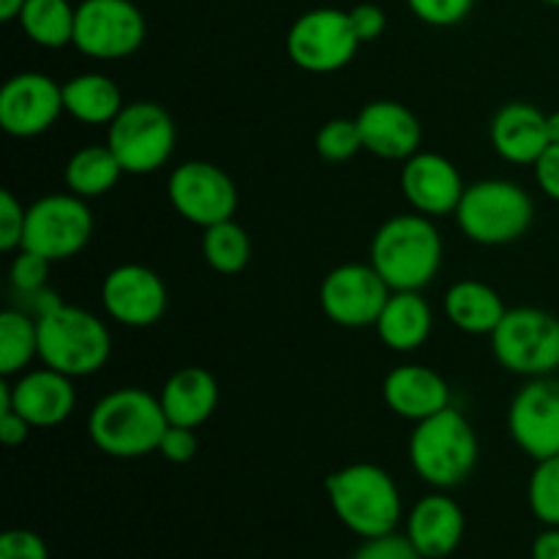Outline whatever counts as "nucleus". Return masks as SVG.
I'll return each instance as SVG.
<instances>
[{"instance_id": "26", "label": "nucleus", "mask_w": 559, "mask_h": 559, "mask_svg": "<svg viewBox=\"0 0 559 559\" xmlns=\"http://www.w3.org/2000/svg\"><path fill=\"white\" fill-rule=\"evenodd\" d=\"M123 107L126 102L118 82L102 71H85L63 85V109L76 123L109 126Z\"/></svg>"}, {"instance_id": "16", "label": "nucleus", "mask_w": 559, "mask_h": 559, "mask_svg": "<svg viewBox=\"0 0 559 559\" xmlns=\"http://www.w3.org/2000/svg\"><path fill=\"white\" fill-rule=\"evenodd\" d=\"M508 431L535 462L559 456V380L533 377L508 407Z\"/></svg>"}, {"instance_id": "43", "label": "nucleus", "mask_w": 559, "mask_h": 559, "mask_svg": "<svg viewBox=\"0 0 559 559\" xmlns=\"http://www.w3.org/2000/svg\"><path fill=\"white\" fill-rule=\"evenodd\" d=\"M25 3H27V0H0V20H3V22L20 20Z\"/></svg>"}, {"instance_id": "45", "label": "nucleus", "mask_w": 559, "mask_h": 559, "mask_svg": "<svg viewBox=\"0 0 559 559\" xmlns=\"http://www.w3.org/2000/svg\"><path fill=\"white\" fill-rule=\"evenodd\" d=\"M544 3H549V5H557V9H559V0H544Z\"/></svg>"}, {"instance_id": "35", "label": "nucleus", "mask_w": 559, "mask_h": 559, "mask_svg": "<svg viewBox=\"0 0 559 559\" xmlns=\"http://www.w3.org/2000/svg\"><path fill=\"white\" fill-rule=\"evenodd\" d=\"M25 218L27 207L14 197V191H0V249L20 251L22 238H25Z\"/></svg>"}, {"instance_id": "33", "label": "nucleus", "mask_w": 559, "mask_h": 559, "mask_svg": "<svg viewBox=\"0 0 559 559\" xmlns=\"http://www.w3.org/2000/svg\"><path fill=\"white\" fill-rule=\"evenodd\" d=\"M49 265H52V262L44 260V257L36 254V251H27V249L16 251V257L11 260V267H9V282L11 287H14V293L31 295L47 287Z\"/></svg>"}, {"instance_id": "30", "label": "nucleus", "mask_w": 559, "mask_h": 559, "mask_svg": "<svg viewBox=\"0 0 559 559\" xmlns=\"http://www.w3.org/2000/svg\"><path fill=\"white\" fill-rule=\"evenodd\" d=\"M202 257L211 271L222 273V276H235V273L246 271L251 260L249 233L235 218L202 229Z\"/></svg>"}, {"instance_id": "19", "label": "nucleus", "mask_w": 559, "mask_h": 559, "mask_svg": "<svg viewBox=\"0 0 559 559\" xmlns=\"http://www.w3.org/2000/svg\"><path fill=\"white\" fill-rule=\"evenodd\" d=\"M11 409L33 429H55L76 409L74 380L49 366L16 374L11 382Z\"/></svg>"}, {"instance_id": "42", "label": "nucleus", "mask_w": 559, "mask_h": 559, "mask_svg": "<svg viewBox=\"0 0 559 559\" xmlns=\"http://www.w3.org/2000/svg\"><path fill=\"white\" fill-rule=\"evenodd\" d=\"M533 559H559V527H546L533 540Z\"/></svg>"}, {"instance_id": "44", "label": "nucleus", "mask_w": 559, "mask_h": 559, "mask_svg": "<svg viewBox=\"0 0 559 559\" xmlns=\"http://www.w3.org/2000/svg\"><path fill=\"white\" fill-rule=\"evenodd\" d=\"M546 131H549V142H559V109L546 115Z\"/></svg>"}, {"instance_id": "40", "label": "nucleus", "mask_w": 559, "mask_h": 559, "mask_svg": "<svg viewBox=\"0 0 559 559\" xmlns=\"http://www.w3.org/2000/svg\"><path fill=\"white\" fill-rule=\"evenodd\" d=\"M535 183L544 191L549 200L559 202V142H551L544 153H540L538 162L533 164Z\"/></svg>"}, {"instance_id": "18", "label": "nucleus", "mask_w": 559, "mask_h": 559, "mask_svg": "<svg viewBox=\"0 0 559 559\" xmlns=\"http://www.w3.org/2000/svg\"><path fill=\"white\" fill-rule=\"evenodd\" d=\"M355 120H358L364 151H369L371 156L385 162H407L420 151L424 126L407 104L391 98L369 102Z\"/></svg>"}, {"instance_id": "22", "label": "nucleus", "mask_w": 559, "mask_h": 559, "mask_svg": "<svg viewBox=\"0 0 559 559\" xmlns=\"http://www.w3.org/2000/svg\"><path fill=\"white\" fill-rule=\"evenodd\" d=\"M464 511L453 497L437 489L420 497L407 516V538L420 557L445 559L459 549L464 538Z\"/></svg>"}, {"instance_id": "38", "label": "nucleus", "mask_w": 559, "mask_h": 559, "mask_svg": "<svg viewBox=\"0 0 559 559\" xmlns=\"http://www.w3.org/2000/svg\"><path fill=\"white\" fill-rule=\"evenodd\" d=\"M200 451V440H197V429L189 426H173L164 431L162 442H158V453L167 459L169 464H189Z\"/></svg>"}, {"instance_id": "41", "label": "nucleus", "mask_w": 559, "mask_h": 559, "mask_svg": "<svg viewBox=\"0 0 559 559\" xmlns=\"http://www.w3.org/2000/svg\"><path fill=\"white\" fill-rule=\"evenodd\" d=\"M31 429L33 426L27 424L20 413H14V409L0 413V440H3V445H22V442H27V437H31Z\"/></svg>"}, {"instance_id": "31", "label": "nucleus", "mask_w": 559, "mask_h": 559, "mask_svg": "<svg viewBox=\"0 0 559 559\" xmlns=\"http://www.w3.org/2000/svg\"><path fill=\"white\" fill-rule=\"evenodd\" d=\"M527 502L544 527H559V456L535 462L527 484Z\"/></svg>"}, {"instance_id": "4", "label": "nucleus", "mask_w": 559, "mask_h": 559, "mask_svg": "<svg viewBox=\"0 0 559 559\" xmlns=\"http://www.w3.org/2000/svg\"><path fill=\"white\" fill-rule=\"evenodd\" d=\"M478 459V435L456 407L415 424L409 437V464L424 484L440 491L456 489L473 475Z\"/></svg>"}, {"instance_id": "15", "label": "nucleus", "mask_w": 559, "mask_h": 559, "mask_svg": "<svg viewBox=\"0 0 559 559\" xmlns=\"http://www.w3.org/2000/svg\"><path fill=\"white\" fill-rule=\"evenodd\" d=\"M104 311L109 320L123 328H153L167 314L169 293L164 278L153 267L140 265V262H126V265L112 267L102 282Z\"/></svg>"}, {"instance_id": "36", "label": "nucleus", "mask_w": 559, "mask_h": 559, "mask_svg": "<svg viewBox=\"0 0 559 559\" xmlns=\"http://www.w3.org/2000/svg\"><path fill=\"white\" fill-rule=\"evenodd\" d=\"M420 555L415 551L413 540L407 535L385 533L377 538H364V544L355 549L349 559H418Z\"/></svg>"}, {"instance_id": "8", "label": "nucleus", "mask_w": 559, "mask_h": 559, "mask_svg": "<svg viewBox=\"0 0 559 559\" xmlns=\"http://www.w3.org/2000/svg\"><path fill=\"white\" fill-rule=\"evenodd\" d=\"M107 145L126 175H151L173 158L178 145L175 118L156 102H131L107 126Z\"/></svg>"}, {"instance_id": "9", "label": "nucleus", "mask_w": 559, "mask_h": 559, "mask_svg": "<svg viewBox=\"0 0 559 559\" xmlns=\"http://www.w3.org/2000/svg\"><path fill=\"white\" fill-rule=\"evenodd\" d=\"M93 238V211L87 200L71 194L38 197L27 205L22 249L49 262H63L87 249Z\"/></svg>"}, {"instance_id": "24", "label": "nucleus", "mask_w": 559, "mask_h": 559, "mask_svg": "<svg viewBox=\"0 0 559 559\" xmlns=\"http://www.w3.org/2000/svg\"><path fill=\"white\" fill-rule=\"evenodd\" d=\"M435 328L429 300L415 289H393L377 317V336L393 353H415L424 347Z\"/></svg>"}, {"instance_id": "13", "label": "nucleus", "mask_w": 559, "mask_h": 559, "mask_svg": "<svg viewBox=\"0 0 559 559\" xmlns=\"http://www.w3.org/2000/svg\"><path fill=\"white\" fill-rule=\"evenodd\" d=\"M391 293L393 289L371 267V262H347L322 278L320 309L338 328L360 331L377 325V317Z\"/></svg>"}, {"instance_id": "29", "label": "nucleus", "mask_w": 559, "mask_h": 559, "mask_svg": "<svg viewBox=\"0 0 559 559\" xmlns=\"http://www.w3.org/2000/svg\"><path fill=\"white\" fill-rule=\"evenodd\" d=\"M38 358V322L25 309L0 311V374L16 377Z\"/></svg>"}, {"instance_id": "1", "label": "nucleus", "mask_w": 559, "mask_h": 559, "mask_svg": "<svg viewBox=\"0 0 559 559\" xmlns=\"http://www.w3.org/2000/svg\"><path fill=\"white\" fill-rule=\"evenodd\" d=\"M369 262L391 289H426L442 267V235L435 218L402 213L382 222L371 238Z\"/></svg>"}, {"instance_id": "7", "label": "nucleus", "mask_w": 559, "mask_h": 559, "mask_svg": "<svg viewBox=\"0 0 559 559\" xmlns=\"http://www.w3.org/2000/svg\"><path fill=\"white\" fill-rule=\"evenodd\" d=\"M491 353L519 377H551L559 369V317L535 306L508 309L491 333Z\"/></svg>"}, {"instance_id": "46", "label": "nucleus", "mask_w": 559, "mask_h": 559, "mask_svg": "<svg viewBox=\"0 0 559 559\" xmlns=\"http://www.w3.org/2000/svg\"><path fill=\"white\" fill-rule=\"evenodd\" d=\"M418 559H437V557H418Z\"/></svg>"}, {"instance_id": "32", "label": "nucleus", "mask_w": 559, "mask_h": 559, "mask_svg": "<svg viewBox=\"0 0 559 559\" xmlns=\"http://www.w3.org/2000/svg\"><path fill=\"white\" fill-rule=\"evenodd\" d=\"M317 153H320L322 162L342 164L349 158L358 156L364 151V140H360L358 120L355 118H333L328 123L320 126L314 140Z\"/></svg>"}, {"instance_id": "23", "label": "nucleus", "mask_w": 559, "mask_h": 559, "mask_svg": "<svg viewBox=\"0 0 559 559\" xmlns=\"http://www.w3.org/2000/svg\"><path fill=\"white\" fill-rule=\"evenodd\" d=\"M218 380L202 366H183L169 380L164 382L158 402H162L164 415L173 426H189L200 429L202 424L213 418L218 409Z\"/></svg>"}, {"instance_id": "10", "label": "nucleus", "mask_w": 559, "mask_h": 559, "mask_svg": "<svg viewBox=\"0 0 559 559\" xmlns=\"http://www.w3.org/2000/svg\"><path fill=\"white\" fill-rule=\"evenodd\" d=\"M360 38L355 36L349 11L311 9L293 22L287 33V55L300 71L336 74L355 60Z\"/></svg>"}, {"instance_id": "28", "label": "nucleus", "mask_w": 559, "mask_h": 559, "mask_svg": "<svg viewBox=\"0 0 559 559\" xmlns=\"http://www.w3.org/2000/svg\"><path fill=\"white\" fill-rule=\"evenodd\" d=\"M76 5L69 0H27L20 14V27L36 47L63 49L74 44Z\"/></svg>"}, {"instance_id": "17", "label": "nucleus", "mask_w": 559, "mask_h": 559, "mask_svg": "<svg viewBox=\"0 0 559 559\" xmlns=\"http://www.w3.org/2000/svg\"><path fill=\"white\" fill-rule=\"evenodd\" d=\"M402 194L415 213L429 218L453 216L464 194V178L456 164L435 151H418L402 167Z\"/></svg>"}, {"instance_id": "39", "label": "nucleus", "mask_w": 559, "mask_h": 559, "mask_svg": "<svg viewBox=\"0 0 559 559\" xmlns=\"http://www.w3.org/2000/svg\"><path fill=\"white\" fill-rule=\"evenodd\" d=\"M349 22H353V31L355 36L360 38V44L377 41L388 27L385 11H382L377 3L353 5V9H349Z\"/></svg>"}, {"instance_id": "12", "label": "nucleus", "mask_w": 559, "mask_h": 559, "mask_svg": "<svg viewBox=\"0 0 559 559\" xmlns=\"http://www.w3.org/2000/svg\"><path fill=\"white\" fill-rule=\"evenodd\" d=\"M167 197L180 218L202 229L235 218L238 211V189L233 178L218 164L197 158L178 164L169 173Z\"/></svg>"}, {"instance_id": "34", "label": "nucleus", "mask_w": 559, "mask_h": 559, "mask_svg": "<svg viewBox=\"0 0 559 559\" xmlns=\"http://www.w3.org/2000/svg\"><path fill=\"white\" fill-rule=\"evenodd\" d=\"M407 5L424 25L453 27L467 20L475 0H407Z\"/></svg>"}, {"instance_id": "5", "label": "nucleus", "mask_w": 559, "mask_h": 559, "mask_svg": "<svg viewBox=\"0 0 559 559\" xmlns=\"http://www.w3.org/2000/svg\"><path fill=\"white\" fill-rule=\"evenodd\" d=\"M38 360L71 380L91 377L107 366L112 355V333L102 317L80 306L60 304L38 317Z\"/></svg>"}, {"instance_id": "14", "label": "nucleus", "mask_w": 559, "mask_h": 559, "mask_svg": "<svg viewBox=\"0 0 559 559\" xmlns=\"http://www.w3.org/2000/svg\"><path fill=\"white\" fill-rule=\"evenodd\" d=\"M63 112V85L41 71H20L0 87V129L14 140L47 134Z\"/></svg>"}, {"instance_id": "21", "label": "nucleus", "mask_w": 559, "mask_h": 559, "mask_svg": "<svg viewBox=\"0 0 559 559\" xmlns=\"http://www.w3.org/2000/svg\"><path fill=\"white\" fill-rule=\"evenodd\" d=\"M489 140L497 156L508 164H535L551 145L546 131V112L535 104L511 102L497 109L489 126Z\"/></svg>"}, {"instance_id": "37", "label": "nucleus", "mask_w": 559, "mask_h": 559, "mask_svg": "<svg viewBox=\"0 0 559 559\" xmlns=\"http://www.w3.org/2000/svg\"><path fill=\"white\" fill-rule=\"evenodd\" d=\"M0 559H49V546L33 530H5L0 535Z\"/></svg>"}, {"instance_id": "25", "label": "nucleus", "mask_w": 559, "mask_h": 559, "mask_svg": "<svg viewBox=\"0 0 559 559\" xmlns=\"http://www.w3.org/2000/svg\"><path fill=\"white\" fill-rule=\"evenodd\" d=\"M442 309L448 322L469 336H491L508 311L502 295L478 278H462L451 284L442 298Z\"/></svg>"}, {"instance_id": "3", "label": "nucleus", "mask_w": 559, "mask_h": 559, "mask_svg": "<svg viewBox=\"0 0 559 559\" xmlns=\"http://www.w3.org/2000/svg\"><path fill=\"white\" fill-rule=\"evenodd\" d=\"M328 502L338 522L358 538L396 533L402 522V491L388 469L358 462L336 469L325 480Z\"/></svg>"}, {"instance_id": "6", "label": "nucleus", "mask_w": 559, "mask_h": 559, "mask_svg": "<svg viewBox=\"0 0 559 559\" xmlns=\"http://www.w3.org/2000/svg\"><path fill=\"white\" fill-rule=\"evenodd\" d=\"M453 216L464 238L473 243L508 246L533 227L535 205L524 186L506 178H486L464 189Z\"/></svg>"}, {"instance_id": "20", "label": "nucleus", "mask_w": 559, "mask_h": 559, "mask_svg": "<svg viewBox=\"0 0 559 559\" xmlns=\"http://www.w3.org/2000/svg\"><path fill=\"white\" fill-rule=\"evenodd\" d=\"M382 402L399 418L420 424L451 407V388L445 377L429 366L404 364L382 380Z\"/></svg>"}, {"instance_id": "2", "label": "nucleus", "mask_w": 559, "mask_h": 559, "mask_svg": "<svg viewBox=\"0 0 559 559\" xmlns=\"http://www.w3.org/2000/svg\"><path fill=\"white\" fill-rule=\"evenodd\" d=\"M169 420L162 402L145 388H118L98 399L87 418V437L112 459H142L158 451Z\"/></svg>"}, {"instance_id": "27", "label": "nucleus", "mask_w": 559, "mask_h": 559, "mask_svg": "<svg viewBox=\"0 0 559 559\" xmlns=\"http://www.w3.org/2000/svg\"><path fill=\"white\" fill-rule=\"evenodd\" d=\"M123 175V167H120L118 156L109 145L80 147V151L71 153L63 169L69 191L82 200H96V197L109 194Z\"/></svg>"}, {"instance_id": "11", "label": "nucleus", "mask_w": 559, "mask_h": 559, "mask_svg": "<svg viewBox=\"0 0 559 559\" xmlns=\"http://www.w3.org/2000/svg\"><path fill=\"white\" fill-rule=\"evenodd\" d=\"M145 14L131 0H82L76 5L74 47L85 58H131L145 44Z\"/></svg>"}]
</instances>
